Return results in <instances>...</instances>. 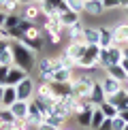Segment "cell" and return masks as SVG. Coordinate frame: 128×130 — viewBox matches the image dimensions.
<instances>
[{
  "mask_svg": "<svg viewBox=\"0 0 128 130\" xmlns=\"http://www.w3.org/2000/svg\"><path fill=\"white\" fill-rule=\"evenodd\" d=\"M11 49H13V66L26 70L30 75V70L34 68V51L24 47L19 41H11Z\"/></svg>",
  "mask_w": 128,
  "mask_h": 130,
  "instance_id": "1",
  "label": "cell"
},
{
  "mask_svg": "<svg viewBox=\"0 0 128 130\" xmlns=\"http://www.w3.org/2000/svg\"><path fill=\"white\" fill-rule=\"evenodd\" d=\"M98 56H100V47L98 45H85L81 58H79L75 64H77V68L94 70V68H98Z\"/></svg>",
  "mask_w": 128,
  "mask_h": 130,
  "instance_id": "2",
  "label": "cell"
},
{
  "mask_svg": "<svg viewBox=\"0 0 128 130\" xmlns=\"http://www.w3.org/2000/svg\"><path fill=\"white\" fill-rule=\"evenodd\" d=\"M94 83H96V79L92 75H83L79 79H73V96H77L79 100L90 98V92H92Z\"/></svg>",
  "mask_w": 128,
  "mask_h": 130,
  "instance_id": "3",
  "label": "cell"
},
{
  "mask_svg": "<svg viewBox=\"0 0 128 130\" xmlns=\"http://www.w3.org/2000/svg\"><path fill=\"white\" fill-rule=\"evenodd\" d=\"M122 62V47L120 45H111L109 49H100V56H98V66L100 68H109L113 64H120Z\"/></svg>",
  "mask_w": 128,
  "mask_h": 130,
  "instance_id": "4",
  "label": "cell"
},
{
  "mask_svg": "<svg viewBox=\"0 0 128 130\" xmlns=\"http://www.w3.org/2000/svg\"><path fill=\"white\" fill-rule=\"evenodd\" d=\"M36 70H39L41 83H51L53 81V73H56V68H53V64H51V56L41 58V60L36 62Z\"/></svg>",
  "mask_w": 128,
  "mask_h": 130,
  "instance_id": "5",
  "label": "cell"
},
{
  "mask_svg": "<svg viewBox=\"0 0 128 130\" xmlns=\"http://www.w3.org/2000/svg\"><path fill=\"white\" fill-rule=\"evenodd\" d=\"M15 90H17V100H26V102H30L32 98H34V81H32L30 77H26L21 83L15 85Z\"/></svg>",
  "mask_w": 128,
  "mask_h": 130,
  "instance_id": "6",
  "label": "cell"
},
{
  "mask_svg": "<svg viewBox=\"0 0 128 130\" xmlns=\"http://www.w3.org/2000/svg\"><path fill=\"white\" fill-rule=\"evenodd\" d=\"M83 28L85 26L79 21V24H73L68 28H64V36L68 39V43H83Z\"/></svg>",
  "mask_w": 128,
  "mask_h": 130,
  "instance_id": "7",
  "label": "cell"
},
{
  "mask_svg": "<svg viewBox=\"0 0 128 130\" xmlns=\"http://www.w3.org/2000/svg\"><path fill=\"white\" fill-rule=\"evenodd\" d=\"M49 88H51L53 96H56L58 100H64V98H68V96L73 94V83H58V81H51Z\"/></svg>",
  "mask_w": 128,
  "mask_h": 130,
  "instance_id": "8",
  "label": "cell"
},
{
  "mask_svg": "<svg viewBox=\"0 0 128 130\" xmlns=\"http://www.w3.org/2000/svg\"><path fill=\"white\" fill-rule=\"evenodd\" d=\"M111 32H113V45H126L128 43V24H117L111 26Z\"/></svg>",
  "mask_w": 128,
  "mask_h": 130,
  "instance_id": "9",
  "label": "cell"
},
{
  "mask_svg": "<svg viewBox=\"0 0 128 130\" xmlns=\"http://www.w3.org/2000/svg\"><path fill=\"white\" fill-rule=\"evenodd\" d=\"M0 64L13 66V49H11V41L0 39Z\"/></svg>",
  "mask_w": 128,
  "mask_h": 130,
  "instance_id": "10",
  "label": "cell"
},
{
  "mask_svg": "<svg viewBox=\"0 0 128 130\" xmlns=\"http://www.w3.org/2000/svg\"><path fill=\"white\" fill-rule=\"evenodd\" d=\"M100 85H103V92L107 94V98H109V96H113L115 92H120L122 88H124V85H122L120 81H115L113 77H109V75H105V77H103Z\"/></svg>",
  "mask_w": 128,
  "mask_h": 130,
  "instance_id": "11",
  "label": "cell"
},
{
  "mask_svg": "<svg viewBox=\"0 0 128 130\" xmlns=\"http://www.w3.org/2000/svg\"><path fill=\"white\" fill-rule=\"evenodd\" d=\"M26 77H30L26 70H21V68H17V66H11V68H9V75H7V83H4V85H17V83H21Z\"/></svg>",
  "mask_w": 128,
  "mask_h": 130,
  "instance_id": "12",
  "label": "cell"
},
{
  "mask_svg": "<svg viewBox=\"0 0 128 130\" xmlns=\"http://www.w3.org/2000/svg\"><path fill=\"white\" fill-rule=\"evenodd\" d=\"M9 109H11V113L15 115V120H19V122H24L26 117H28V102H26V100H17V102H13Z\"/></svg>",
  "mask_w": 128,
  "mask_h": 130,
  "instance_id": "13",
  "label": "cell"
},
{
  "mask_svg": "<svg viewBox=\"0 0 128 130\" xmlns=\"http://www.w3.org/2000/svg\"><path fill=\"white\" fill-rule=\"evenodd\" d=\"M105 100H107V94L103 92V85H100V81H96L94 88H92V92H90V102H92L94 107H98V105H103Z\"/></svg>",
  "mask_w": 128,
  "mask_h": 130,
  "instance_id": "14",
  "label": "cell"
},
{
  "mask_svg": "<svg viewBox=\"0 0 128 130\" xmlns=\"http://www.w3.org/2000/svg\"><path fill=\"white\" fill-rule=\"evenodd\" d=\"M83 49H85V43H68L66 47H64V53H66L68 58H73L75 62L79 60V58H81V53H83Z\"/></svg>",
  "mask_w": 128,
  "mask_h": 130,
  "instance_id": "15",
  "label": "cell"
},
{
  "mask_svg": "<svg viewBox=\"0 0 128 130\" xmlns=\"http://www.w3.org/2000/svg\"><path fill=\"white\" fill-rule=\"evenodd\" d=\"M13 102H17V90H15V85H4L2 102H0V107H7V109H9Z\"/></svg>",
  "mask_w": 128,
  "mask_h": 130,
  "instance_id": "16",
  "label": "cell"
},
{
  "mask_svg": "<svg viewBox=\"0 0 128 130\" xmlns=\"http://www.w3.org/2000/svg\"><path fill=\"white\" fill-rule=\"evenodd\" d=\"M58 17H60V21H62V26L64 28H68V26H73V24H79V17L81 15L79 13H75V11H71V9H66V11H62V13H58Z\"/></svg>",
  "mask_w": 128,
  "mask_h": 130,
  "instance_id": "17",
  "label": "cell"
},
{
  "mask_svg": "<svg viewBox=\"0 0 128 130\" xmlns=\"http://www.w3.org/2000/svg\"><path fill=\"white\" fill-rule=\"evenodd\" d=\"M98 47L100 49H109L111 45H113V32L111 28H98Z\"/></svg>",
  "mask_w": 128,
  "mask_h": 130,
  "instance_id": "18",
  "label": "cell"
},
{
  "mask_svg": "<svg viewBox=\"0 0 128 130\" xmlns=\"http://www.w3.org/2000/svg\"><path fill=\"white\" fill-rule=\"evenodd\" d=\"M107 75H109V77H113L115 81H120L122 85H124L126 81H128V75H126V70L122 68L120 64H113V66H109V68H107Z\"/></svg>",
  "mask_w": 128,
  "mask_h": 130,
  "instance_id": "19",
  "label": "cell"
},
{
  "mask_svg": "<svg viewBox=\"0 0 128 130\" xmlns=\"http://www.w3.org/2000/svg\"><path fill=\"white\" fill-rule=\"evenodd\" d=\"M45 32H58V34H64V26L58 15H51V17H47L45 21Z\"/></svg>",
  "mask_w": 128,
  "mask_h": 130,
  "instance_id": "20",
  "label": "cell"
},
{
  "mask_svg": "<svg viewBox=\"0 0 128 130\" xmlns=\"http://www.w3.org/2000/svg\"><path fill=\"white\" fill-rule=\"evenodd\" d=\"M103 2L100 0H85V9H83V13H88V15H94V17H98V15H103Z\"/></svg>",
  "mask_w": 128,
  "mask_h": 130,
  "instance_id": "21",
  "label": "cell"
},
{
  "mask_svg": "<svg viewBox=\"0 0 128 130\" xmlns=\"http://www.w3.org/2000/svg\"><path fill=\"white\" fill-rule=\"evenodd\" d=\"M98 28H92V26H85L83 28V43L85 45H98Z\"/></svg>",
  "mask_w": 128,
  "mask_h": 130,
  "instance_id": "22",
  "label": "cell"
},
{
  "mask_svg": "<svg viewBox=\"0 0 128 130\" xmlns=\"http://www.w3.org/2000/svg\"><path fill=\"white\" fill-rule=\"evenodd\" d=\"M73 75L75 70H68V68H58L56 73H53V81H58V83H73Z\"/></svg>",
  "mask_w": 128,
  "mask_h": 130,
  "instance_id": "23",
  "label": "cell"
},
{
  "mask_svg": "<svg viewBox=\"0 0 128 130\" xmlns=\"http://www.w3.org/2000/svg\"><path fill=\"white\" fill-rule=\"evenodd\" d=\"M19 43H21L24 47H28L30 51H34V53H39V51L43 49V39H30V36L24 34V39H21Z\"/></svg>",
  "mask_w": 128,
  "mask_h": 130,
  "instance_id": "24",
  "label": "cell"
},
{
  "mask_svg": "<svg viewBox=\"0 0 128 130\" xmlns=\"http://www.w3.org/2000/svg\"><path fill=\"white\" fill-rule=\"evenodd\" d=\"M39 15H41V9L36 7L34 2H32V4H26V7H24V13H21V17L28 19V21H36V17H39Z\"/></svg>",
  "mask_w": 128,
  "mask_h": 130,
  "instance_id": "25",
  "label": "cell"
},
{
  "mask_svg": "<svg viewBox=\"0 0 128 130\" xmlns=\"http://www.w3.org/2000/svg\"><path fill=\"white\" fill-rule=\"evenodd\" d=\"M98 109L103 111V115L107 117V120H113V117H117V115H120V111H117V107H113V105H111L109 100H105L103 105H98Z\"/></svg>",
  "mask_w": 128,
  "mask_h": 130,
  "instance_id": "26",
  "label": "cell"
},
{
  "mask_svg": "<svg viewBox=\"0 0 128 130\" xmlns=\"http://www.w3.org/2000/svg\"><path fill=\"white\" fill-rule=\"evenodd\" d=\"M94 109H96V107H94ZM94 109H81L77 115H75V117H77V122H79V126L90 128V122H92V111H94Z\"/></svg>",
  "mask_w": 128,
  "mask_h": 130,
  "instance_id": "27",
  "label": "cell"
},
{
  "mask_svg": "<svg viewBox=\"0 0 128 130\" xmlns=\"http://www.w3.org/2000/svg\"><path fill=\"white\" fill-rule=\"evenodd\" d=\"M103 120H105L103 111L96 107V109L92 111V122H90V128H92V130H98V128H100V124H103Z\"/></svg>",
  "mask_w": 128,
  "mask_h": 130,
  "instance_id": "28",
  "label": "cell"
},
{
  "mask_svg": "<svg viewBox=\"0 0 128 130\" xmlns=\"http://www.w3.org/2000/svg\"><path fill=\"white\" fill-rule=\"evenodd\" d=\"M19 24H21V15L11 13V15H7V21H4V30H13V28H17Z\"/></svg>",
  "mask_w": 128,
  "mask_h": 130,
  "instance_id": "29",
  "label": "cell"
},
{
  "mask_svg": "<svg viewBox=\"0 0 128 130\" xmlns=\"http://www.w3.org/2000/svg\"><path fill=\"white\" fill-rule=\"evenodd\" d=\"M66 7L71 9V11H75V13L81 15L83 9H85V0H66Z\"/></svg>",
  "mask_w": 128,
  "mask_h": 130,
  "instance_id": "30",
  "label": "cell"
},
{
  "mask_svg": "<svg viewBox=\"0 0 128 130\" xmlns=\"http://www.w3.org/2000/svg\"><path fill=\"white\" fill-rule=\"evenodd\" d=\"M13 122H15V115L11 113V109L0 107V124H13Z\"/></svg>",
  "mask_w": 128,
  "mask_h": 130,
  "instance_id": "31",
  "label": "cell"
},
{
  "mask_svg": "<svg viewBox=\"0 0 128 130\" xmlns=\"http://www.w3.org/2000/svg\"><path fill=\"white\" fill-rule=\"evenodd\" d=\"M2 7H4V13H7V15H11V13H17V9L21 7V4L17 2V0H7V2L2 4Z\"/></svg>",
  "mask_w": 128,
  "mask_h": 130,
  "instance_id": "32",
  "label": "cell"
},
{
  "mask_svg": "<svg viewBox=\"0 0 128 130\" xmlns=\"http://www.w3.org/2000/svg\"><path fill=\"white\" fill-rule=\"evenodd\" d=\"M45 34H47V41H49L51 45H60L62 36H64V34H58V32H45Z\"/></svg>",
  "mask_w": 128,
  "mask_h": 130,
  "instance_id": "33",
  "label": "cell"
},
{
  "mask_svg": "<svg viewBox=\"0 0 128 130\" xmlns=\"http://www.w3.org/2000/svg\"><path fill=\"white\" fill-rule=\"evenodd\" d=\"M111 124H113V130H124V128H126V122L122 120L120 115L113 117V120H111Z\"/></svg>",
  "mask_w": 128,
  "mask_h": 130,
  "instance_id": "34",
  "label": "cell"
},
{
  "mask_svg": "<svg viewBox=\"0 0 128 130\" xmlns=\"http://www.w3.org/2000/svg\"><path fill=\"white\" fill-rule=\"evenodd\" d=\"M9 68L11 66H7V64H0V83H7V75H9Z\"/></svg>",
  "mask_w": 128,
  "mask_h": 130,
  "instance_id": "35",
  "label": "cell"
},
{
  "mask_svg": "<svg viewBox=\"0 0 128 130\" xmlns=\"http://www.w3.org/2000/svg\"><path fill=\"white\" fill-rule=\"evenodd\" d=\"M105 9H120V0H103Z\"/></svg>",
  "mask_w": 128,
  "mask_h": 130,
  "instance_id": "36",
  "label": "cell"
},
{
  "mask_svg": "<svg viewBox=\"0 0 128 130\" xmlns=\"http://www.w3.org/2000/svg\"><path fill=\"white\" fill-rule=\"evenodd\" d=\"M98 130H113V124H111V120H107V117H105V120H103V124H100V128Z\"/></svg>",
  "mask_w": 128,
  "mask_h": 130,
  "instance_id": "37",
  "label": "cell"
},
{
  "mask_svg": "<svg viewBox=\"0 0 128 130\" xmlns=\"http://www.w3.org/2000/svg\"><path fill=\"white\" fill-rule=\"evenodd\" d=\"M39 130H60V128H56V126H51V124L43 122V124H39Z\"/></svg>",
  "mask_w": 128,
  "mask_h": 130,
  "instance_id": "38",
  "label": "cell"
},
{
  "mask_svg": "<svg viewBox=\"0 0 128 130\" xmlns=\"http://www.w3.org/2000/svg\"><path fill=\"white\" fill-rule=\"evenodd\" d=\"M4 21H7V13L0 11V28H4Z\"/></svg>",
  "mask_w": 128,
  "mask_h": 130,
  "instance_id": "39",
  "label": "cell"
},
{
  "mask_svg": "<svg viewBox=\"0 0 128 130\" xmlns=\"http://www.w3.org/2000/svg\"><path fill=\"white\" fill-rule=\"evenodd\" d=\"M120 66L126 70V75H128V58H122V62H120Z\"/></svg>",
  "mask_w": 128,
  "mask_h": 130,
  "instance_id": "40",
  "label": "cell"
},
{
  "mask_svg": "<svg viewBox=\"0 0 128 130\" xmlns=\"http://www.w3.org/2000/svg\"><path fill=\"white\" fill-rule=\"evenodd\" d=\"M122 58H128V43L122 45Z\"/></svg>",
  "mask_w": 128,
  "mask_h": 130,
  "instance_id": "41",
  "label": "cell"
},
{
  "mask_svg": "<svg viewBox=\"0 0 128 130\" xmlns=\"http://www.w3.org/2000/svg\"><path fill=\"white\" fill-rule=\"evenodd\" d=\"M120 117H122V120H124V122L128 124V109H126V111H120Z\"/></svg>",
  "mask_w": 128,
  "mask_h": 130,
  "instance_id": "42",
  "label": "cell"
},
{
  "mask_svg": "<svg viewBox=\"0 0 128 130\" xmlns=\"http://www.w3.org/2000/svg\"><path fill=\"white\" fill-rule=\"evenodd\" d=\"M17 2L21 4V7H26V4H32V0H17Z\"/></svg>",
  "mask_w": 128,
  "mask_h": 130,
  "instance_id": "43",
  "label": "cell"
},
{
  "mask_svg": "<svg viewBox=\"0 0 128 130\" xmlns=\"http://www.w3.org/2000/svg\"><path fill=\"white\" fill-rule=\"evenodd\" d=\"M0 130H11V124H0Z\"/></svg>",
  "mask_w": 128,
  "mask_h": 130,
  "instance_id": "44",
  "label": "cell"
},
{
  "mask_svg": "<svg viewBox=\"0 0 128 130\" xmlns=\"http://www.w3.org/2000/svg\"><path fill=\"white\" fill-rule=\"evenodd\" d=\"M2 92H4V85L0 83V102H2Z\"/></svg>",
  "mask_w": 128,
  "mask_h": 130,
  "instance_id": "45",
  "label": "cell"
},
{
  "mask_svg": "<svg viewBox=\"0 0 128 130\" xmlns=\"http://www.w3.org/2000/svg\"><path fill=\"white\" fill-rule=\"evenodd\" d=\"M32 2H34V4H41V2H43V0H32Z\"/></svg>",
  "mask_w": 128,
  "mask_h": 130,
  "instance_id": "46",
  "label": "cell"
},
{
  "mask_svg": "<svg viewBox=\"0 0 128 130\" xmlns=\"http://www.w3.org/2000/svg\"><path fill=\"white\" fill-rule=\"evenodd\" d=\"M4 2H7V0H0V7H2V4H4Z\"/></svg>",
  "mask_w": 128,
  "mask_h": 130,
  "instance_id": "47",
  "label": "cell"
},
{
  "mask_svg": "<svg viewBox=\"0 0 128 130\" xmlns=\"http://www.w3.org/2000/svg\"><path fill=\"white\" fill-rule=\"evenodd\" d=\"M60 130H71V128H60Z\"/></svg>",
  "mask_w": 128,
  "mask_h": 130,
  "instance_id": "48",
  "label": "cell"
},
{
  "mask_svg": "<svg viewBox=\"0 0 128 130\" xmlns=\"http://www.w3.org/2000/svg\"><path fill=\"white\" fill-rule=\"evenodd\" d=\"M124 85H126V88H128V81H126V83H124Z\"/></svg>",
  "mask_w": 128,
  "mask_h": 130,
  "instance_id": "49",
  "label": "cell"
},
{
  "mask_svg": "<svg viewBox=\"0 0 128 130\" xmlns=\"http://www.w3.org/2000/svg\"><path fill=\"white\" fill-rule=\"evenodd\" d=\"M124 130H128V124H126V128H124Z\"/></svg>",
  "mask_w": 128,
  "mask_h": 130,
  "instance_id": "50",
  "label": "cell"
},
{
  "mask_svg": "<svg viewBox=\"0 0 128 130\" xmlns=\"http://www.w3.org/2000/svg\"><path fill=\"white\" fill-rule=\"evenodd\" d=\"M126 15H128V7H126Z\"/></svg>",
  "mask_w": 128,
  "mask_h": 130,
  "instance_id": "51",
  "label": "cell"
},
{
  "mask_svg": "<svg viewBox=\"0 0 128 130\" xmlns=\"http://www.w3.org/2000/svg\"><path fill=\"white\" fill-rule=\"evenodd\" d=\"M100 2H103V0H100Z\"/></svg>",
  "mask_w": 128,
  "mask_h": 130,
  "instance_id": "52",
  "label": "cell"
}]
</instances>
